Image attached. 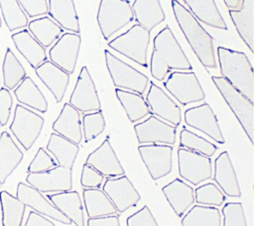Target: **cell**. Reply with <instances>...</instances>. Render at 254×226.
<instances>
[{
  "mask_svg": "<svg viewBox=\"0 0 254 226\" xmlns=\"http://www.w3.org/2000/svg\"><path fill=\"white\" fill-rule=\"evenodd\" d=\"M150 61L151 75L163 81L170 70H191L192 66L169 26L164 27L154 38Z\"/></svg>",
  "mask_w": 254,
  "mask_h": 226,
  "instance_id": "1",
  "label": "cell"
},
{
  "mask_svg": "<svg viewBox=\"0 0 254 226\" xmlns=\"http://www.w3.org/2000/svg\"><path fill=\"white\" fill-rule=\"evenodd\" d=\"M172 8L181 30L201 64L207 68H217L212 37L178 0H172Z\"/></svg>",
  "mask_w": 254,
  "mask_h": 226,
  "instance_id": "2",
  "label": "cell"
},
{
  "mask_svg": "<svg viewBox=\"0 0 254 226\" xmlns=\"http://www.w3.org/2000/svg\"><path fill=\"white\" fill-rule=\"evenodd\" d=\"M217 57L222 77L250 101H254V70L243 52L217 47Z\"/></svg>",
  "mask_w": 254,
  "mask_h": 226,
  "instance_id": "3",
  "label": "cell"
},
{
  "mask_svg": "<svg viewBox=\"0 0 254 226\" xmlns=\"http://www.w3.org/2000/svg\"><path fill=\"white\" fill-rule=\"evenodd\" d=\"M211 79L227 105L240 123L251 144L254 143V104L234 88L222 76L212 75Z\"/></svg>",
  "mask_w": 254,
  "mask_h": 226,
  "instance_id": "4",
  "label": "cell"
},
{
  "mask_svg": "<svg viewBox=\"0 0 254 226\" xmlns=\"http://www.w3.org/2000/svg\"><path fill=\"white\" fill-rule=\"evenodd\" d=\"M150 37L151 34L148 30L135 24L125 33L109 41L108 47L141 66L147 67Z\"/></svg>",
  "mask_w": 254,
  "mask_h": 226,
  "instance_id": "5",
  "label": "cell"
},
{
  "mask_svg": "<svg viewBox=\"0 0 254 226\" xmlns=\"http://www.w3.org/2000/svg\"><path fill=\"white\" fill-rule=\"evenodd\" d=\"M134 19L129 0H100L97 23L104 40L126 27Z\"/></svg>",
  "mask_w": 254,
  "mask_h": 226,
  "instance_id": "6",
  "label": "cell"
},
{
  "mask_svg": "<svg viewBox=\"0 0 254 226\" xmlns=\"http://www.w3.org/2000/svg\"><path fill=\"white\" fill-rule=\"evenodd\" d=\"M104 56L106 67L116 88L136 92L141 95L146 91L150 82L147 75L118 58L107 50H104Z\"/></svg>",
  "mask_w": 254,
  "mask_h": 226,
  "instance_id": "7",
  "label": "cell"
},
{
  "mask_svg": "<svg viewBox=\"0 0 254 226\" xmlns=\"http://www.w3.org/2000/svg\"><path fill=\"white\" fill-rule=\"evenodd\" d=\"M164 86L184 106L205 99L204 91L193 71L176 70L169 75Z\"/></svg>",
  "mask_w": 254,
  "mask_h": 226,
  "instance_id": "8",
  "label": "cell"
},
{
  "mask_svg": "<svg viewBox=\"0 0 254 226\" xmlns=\"http://www.w3.org/2000/svg\"><path fill=\"white\" fill-rule=\"evenodd\" d=\"M45 120L41 115L18 104L15 107L14 118L9 128L21 146L28 151L39 138Z\"/></svg>",
  "mask_w": 254,
  "mask_h": 226,
  "instance_id": "9",
  "label": "cell"
},
{
  "mask_svg": "<svg viewBox=\"0 0 254 226\" xmlns=\"http://www.w3.org/2000/svg\"><path fill=\"white\" fill-rule=\"evenodd\" d=\"M178 168L180 176L192 185L212 177L211 159L182 147L178 149Z\"/></svg>",
  "mask_w": 254,
  "mask_h": 226,
  "instance_id": "10",
  "label": "cell"
},
{
  "mask_svg": "<svg viewBox=\"0 0 254 226\" xmlns=\"http://www.w3.org/2000/svg\"><path fill=\"white\" fill-rule=\"evenodd\" d=\"M138 152L153 180H158L173 169V147L164 144L139 145Z\"/></svg>",
  "mask_w": 254,
  "mask_h": 226,
  "instance_id": "11",
  "label": "cell"
},
{
  "mask_svg": "<svg viewBox=\"0 0 254 226\" xmlns=\"http://www.w3.org/2000/svg\"><path fill=\"white\" fill-rule=\"evenodd\" d=\"M134 131L140 145L164 144L173 146L176 143L177 127L152 114L145 121L135 124Z\"/></svg>",
  "mask_w": 254,
  "mask_h": 226,
  "instance_id": "12",
  "label": "cell"
},
{
  "mask_svg": "<svg viewBox=\"0 0 254 226\" xmlns=\"http://www.w3.org/2000/svg\"><path fill=\"white\" fill-rule=\"evenodd\" d=\"M81 37L75 33H63L49 51L50 60L68 74L73 73L78 58Z\"/></svg>",
  "mask_w": 254,
  "mask_h": 226,
  "instance_id": "13",
  "label": "cell"
},
{
  "mask_svg": "<svg viewBox=\"0 0 254 226\" xmlns=\"http://www.w3.org/2000/svg\"><path fill=\"white\" fill-rule=\"evenodd\" d=\"M26 181L42 193L71 190L72 169L57 166L44 172H29Z\"/></svg>",
  "mask_w": 254,
  "mask_h": 226,
  "instance_id": "14",
  "label": "cell"
},
{
  "mask_svg": "<svg viewBox=\"0 0 254 226\" xmlns=\"http://www.w3.org/2000/svg\"><path fill=\"white\" fill-rule=\"evenodd\" d=\"M102 190L111 200L117 212L123 213L129 208L135 207L141 196L127 175L107 177Z\"/></svg>",
  "mask_w": 254,
  "mask_h": 226,
  "instance_id": "15",
  "label": "cell"
},
{
  "mask_svg": "<svg viewBox=\"0 0 254 226\" xmlns=\"http://www.w3.org/2000/svg\"><path fill=\"white\" fill-rule=\"evenodd\" d=\"M68 103L84 114L101 110L95 84L86 66H82L80 69Z\"/></svg>",
  "mask_w": 254,
  "mask_h": 226,
  "instance_id": "16",
  "label": "cell"
},
{
  "mask_svg": "<svg viewBox=\"0 0 254 226\" xmlns=\"http://www.w3.org/2000/svg\"><path fill=\"white\" fill-rule=\"evenodd\" d=\"M184 119L188 126L202 132L214 142L220 145L225 143L216 115L208 103L204 102L198 106L187 109Z\"/></svg>",
  "mask_w": 254,
  "mask_h": 226,
  "instance_id": "17",
  "label": "cell"
},
{
  "mask_svg": "<svg viewBox=\"0 0 254 226\" xmlns=\"http://www.w3.org/2000/svg\"><path fill=\"white\" fill-rule=\"evenodd\" d=\"M150 87L146 96V102L151 112L163 121L178 127L182 122L180 106L157 84L149 82Z\"/></svg>",
  "mask_w": 254,
  "mask_h": 226,
  "instance_id": "18",
  "label": "cell"
},
{
  "mask_svg": "<svg viewBox=\"0 0 254 226\" xmlns=\"http://www.w3.org/2000/svg\"><path fill=\"white\" fill-rule=\"evenodd\" d=\"M16 197L26 206L31 207L34 211L44 216L52 218L64 225H70L72 223L50 200H48L42 192L30 184L19 182L17 185Z\"/></svg>",
  "mask_w": 254,
  "mask_h": 226,
  "instance_id": "19",
  "label": "cell"
},
{
  "mask_svg": "<svg viewBox=\"0 0 254 226\" xmlns=\"http://www.w3.org/2000/svg\"><path fill=\"white\" fill-rule=\"evenodd\" d=\"M85 164L92 167L104 177H116L125 174V170L117 158L108 137L97 149L88 155Z\"/></svg>",
  "mask_w": 254,
  "mask_h": 226,
  "instance_id": "20",
  "label": "cell"
},
{
  "mask_svg": "<svg viewBox=\"0 0 254 226\" xmlns=\"http://www.w3.org/2000/svg\"><path fill=\"white\" fill-rule=\"evenodd\" d=\"M213 179L224 195L229 197H241L238 178L227 151H223L214 161Z\"/></svg>",
  "mask_w": 254,
  "mask_h": 226,
  "instance_id": "21",
  "label": "cell"
},
{
  "mask_svg": "<svg viewBox=\"0 0 254 226\" xmlns=\"http://www.w3.org/2000/svg\"><path fill=\"white\" fill-rule=\"evenodd\" d=\"M35 72L52 92L56 102H62L69 83L70 74L48 59L36 67Z\"/></svg>",
  "mask_w": 254,
  "mask_h": 226,
  "instance_id": "22",
  "label": "cell"
},
{
  "mask_svg": "<svg viewBox=\"0 0 254 226\" xmlns=\"http://www.w3.org/2000/svg\"><path fill=\"white\" fill-rule=\"evenodd\" d=\"M162 191L177 216L183 217L194 202L192 186L181 178H175L162 187Z\"/></svg>",
  "mask_w": 254,
  "mask_h": 226,
  "instance_id": "23",
  "label": "cell"
},
{
  "mask_svg": "<svg viewBox=\"0 0 254 226\" xmlns=\"http://www.w3.org/2000/svg\"><path fill=\"white\" fill-rule=\"evenodd\" d=\"M53 130L60 136L79 145L82 140V129L79 111L69 103H64L59 117L53 123Z\"/></svg>",
  "mask_w": 254,
  "mask_h": 226,
  "instance_id": "24",
  "label": "cell"
},
{
  "mask_svg": "<svg viewBox=\"0 0 254 226\" xmlns=\"http://www.w3.org/2000/svg\"><path fill=\"white\" fill-rule=\"evenodd\" d=\"M47 198L75 226H84L83 206L77 191L67 190L47 194Z\"/></svg>",
  "mask_w": 254,
  "mask_h": 226,
  "instance_id": "25",
  "label": "cell"
},
{
  "mask_svg": "<svg viewBox=\"0 0 254 226\" xmlns=\"http://www.w3.org/2000/svg\"><path fill=\"white\" fill-rule=\"evenodd\" d=\"M230 18L240 38L254 53V0H242L239 10H229Z\"/></svg>",
  "mask_w": 254,
  "mask_h": 226,
  "instance_id": "26",
  "label": "cell"
},
{
  "mask_svg": "<svg viewBox=\"0 0 254 226\" xmlns=\"http://www.w3.org/2000/svg\"><path fill=\"white\" fill-rule=\"evenodd\" d=\"M18 52L35 69L47 60L46 49L31 35L28 30H22L11 36Z\"/></svg>",
  "mask_w": 254,
  "mask_h": 226,
  "instance_id": "27",
  "label": "cell"
},
{
  "mask_svg": "<svg viewBox=\"0 0 254 226\" xmlns=\"http://www.w3.org/2000/svg\"><path fill=\"white\" fill-rule=\"evenodd\" d=\"M51 18L63 29L70 33L79 34L80 26L73 0H49Z\"/></svg>",
  "mask_w": 254,
  "mask_h": 226,
  "instance_id": "28",
  "label": "cell"
},
{
  "mask_svg": "<svg viewBox=\"0 0 254 226\" xmlns=\"http://www.w3.org/2000/svg\"><path fill=\"white\" fill-rule=\"evenodd\" d=\"M23 152L6 131L0 135V184H3L7 177L15 170L22 162Z\"/></svg>",
  "mask_w": 254,
  "mask_h": 226,
  "instance_id": "29",
  "label": "cell"
},
{
  "mask_svg": "<svg viewBox=\"0 0 254 226\" xmlns=\"http://www.w3.org/2000/svg\"><path fill=\"white\" fill-rule=\"evenodd\" d=\"M131 7L137 24L149 32L165 21L160 0H135Z\"/></svg>",
  "mask_w": 254,
  "mask_h": 226,
  "instance_id": "30",
  "label": "cell"
},
{
  "mask_svg": "<svg viewBox=\"0 0 254 226\" xmlns=\"http://www.w3.org/2000/svg\"><path fill=\"white\" fill-rule=\"evenodd\" d=\"M189 7L190 12L198 22L204 23L211 28L227 30V25L220 14L214 0H183Z\"/></svg>",
  "mask_w": 254,
  "mask_h": 226,
  "instance_id": "31",
  "label": "cell"
},
{
  "mask_svg": "<svg viewBox=\"0 0 254 226\" xmlns=\"http://www.w3.org/2000/svg\"><path fill=\"white\" fill-rule=\"evenodd\" d=\"M47 150L56 158L58 166L72 169L79 146L54 132L50 136Z\"/></svg>",
  "mask_w": 254,
  "mask_h": 226,
  "instance_id": "32",
  "label": "cell"
},
{
  "mask_svg": "<svg viewBox=\"0 0 254 226\" xmlns=\"http://www.w3.org/2000/svg\"><path fill=\"white\" fill-rule=\"evenodd\" d=\"M82 198L88 218L118 213L111 200L100 188H83Z\"/></svg>",
  "mask_w": 254,
  "mask_h": 226,
  "instance_id": "33",
  "label": "cell"
},
{
  "mask_svg": "<svg viewBox=\"0 0 254 226\" xmlns=\"http://www.w3.org/2000/svg\"><path fill=\"white\" fill-rule=\"evenodd\" d=\"M14 94L19 103L35 109L41 113L48 110V101L38 85L30 76H26L14 89Z\"/></svg>",
  "mask_w": 254,
  "mask_h": 226,
  "instance_id": "34",
  "label": "cell"
},
{
  "mask_svg": "<svg viewBox=\"0 0 254 226\" xmlns=\"http://www.w3.org/2000/svg\"><path fill=\"white\" fill-rule=\"evenodd\" d=\"M115 93L130 122L136 123L152 114L143 95L120 88H116Z\"/></svg>",
  "mask_w": 254,
  "mask_h": 226,
  "instance_id": "35",
  "label": "cell"
},
{
  "mask_svg": "<svg viewBox=\"0 0 254 226\" xmlns=\"http://www.w3.org/2000/svg\"><path fill=\"white\" fill-rule=\"evenodd\" d=\"M31 35L46 49L51 47L63 34L64 30L50 17L34 19L28 23Z\"/></svg>",
  "mask_w": 254,
  "mask_h": 226,
  "instance_id": "36",
  "label": "cell"
},
{
  "mask_svg": "<svg viewBox=\"0 0 254 226\" xmlns=\"http://www.w3.org/2000/svg\"><path fill=\"white\" fill-rule=\"evenodd\" d=\"M182 226H221V212L215 206L196 204L183 216Z\"/></svg>",
  "mask_w": 254,
  "mask_h": 226,
  "instance_id": "37",
  "label": "cell"
},
{
  "mask_svg": "<svg viewBox=\"0 0 254 226\" xmlns=\"http://www.w3.org/2000/svg\"><path fill=\"white\" fill-rule=\"evenodd\" d=\"M3 226H21L26 205L6 190L0 191Z\"/></svg>",
  "mask_w": 254,
  "mask_h": 226,
  "instance_id": "38",
  "label": "cell"
},
{
  "mask_svg": "<svg viewBox=\"0 0 254 226\" xmlns=\"http://www.w3.org/2000/svg\"><path fill=\"white\" fill-rule=\"evenodd\" d=\"M3 82L7 89H15L27 76L26 70L14 53L8 48L2 64Z\"/></svg>",
  "mask_w": 254,
  "mask_h": 226,
  "instance_id": "39",
  "label": "cell"
},
{
  "mask_svg": "<svg viewBox=\"0 0 254 226\" xmlns=\"http://www.w3.org/2000/svg\"><path fill=\"white\" fill-rule=\"evenodd\" d=\"M0 8L9 31L12 32L28 26V16L17 0H0Z\"/></svg>",
  "mask_w": 254,
  "mask_h": 226,
  "instance_id": "40",
  "label": "cell"
},
{
  "mask_svg": "<svg viewBox=\"0 0 254 226\" xmlns=\"http://www.w3.org/2000/svg\"><path fill=\"white\" fill-rule=\"evenodd\" d=\"M180 146L209 158L212 157L218 149L213 143L186 128L180 133Z\"/></svg>",
  "mask_w": 254,
  "mask_h": 226,
  "instance_id": "41",
  "label": "cell"
},
{
  "mask_svg": "<svg viewBox=\"0 0 254 226\" xmlns=\"http://www.w3.org/2000/svg\"><path fill=\"white\" fill-rule=\"evenodd\" d=\"M225 195L222 190L212 182H207L194 189V201L200 205L222 206Z\"/></svg>",
  "mask_w": 254,
  "mask_h": 226,
  "instance_id": "42",
  "label": "cell"
},
{
  "mask_svg": "<svg viewBox=\"0 0 254 226\" xmlns=\"http://www.w3.org/2000/svg\"><path fill=\"white\" fill-rule=\"evenodd\" d=\"M82 136L85 143L95 139L105 129V119L101 110L85 113L82 117Z\"/></svg>",
  "mask_w": 254,
  "mask_h": 226,
  "instance_id": "43",
  "label": "cell"
},
{
  "mask_svg": "<svg viewBox=\"0 0 254 226\" xmlns=\"http://www.w3.org/2000/svg\"><path fill=\"white\" fill-rule=\"evenodd\" d=\"M221 211L223 216L221 226H248L241 202H227Z\"/></svg>",
  "mask_w": 254,
  "mask_h": 226,
  "instance_id": "44",
  "label": "cell"
},
{
  "mask_svg": "<svg viewBox=\"0 0 254 226\" xmlns=\"http://www.w3.org/2000/svg\"><path fill=\"white\" fill-rule=\"evenodd\" d=\"M57 162L46 152L44 148H40L34 157L33 161L28 167L29 172H44L55 167H57Z\"/></svg>",
  "mask_w": 254,
  "mask_h": 226,
  "instance_id": "45",
  "label": "cell"
},
{
  "mask_svg": "<svg viewBox=\"0 0 254 226\" xmlns=\"http://www.w3.org/2000/svg\"><path fill=\"white\" fill-rule=\"evenodd\" d=\"M127 226H159L153 213L147 205L130 215L126 220Z\"/></svg>",
  "mask_w": 254,
  "mask_h": 226,
  "instance_id": "46",
  "label": "cell"
},
{
  "mask_svg": "<svg viewBox=\"0 0 254 226\" xmlns=\"http://www.w3.org/2000/svg\"><path fill=\"white\" fill-rule=\"evenodd\" d=\"M104 176L87 164L82 167L80 184L83 188H100Z\"/></svg>",
  "mask_w": 254,
  "mask_h": 226,
  "instance_id": "47",
  "label": "cell"
},
{
  "mask_svg": "<svg viewBox=\"0 0 254 226\" xmlns=\"http://www.w3.org/2000/svg\"><path fill=\"white\" fill-rule=\"evenodd\" d=\"M30 18L47 15L49 12L48 0H17Z\"/></svg>",
  "mask_w": 254,
  "mask_h": 226,
  "instance_id": "48",
  "label": "cell"
},
{
  "mask_svg": "<svg viewBox=\"0 0 254 226\" xmlns=\"http://www.w3.org/2000/svg\"><path fill=\"white\" fill-rule=\"evenodd\" d=\"M13 105L12 95L6 87L0 88V125L5 126L11 115V108Z\"/></svg>",
  "mask_w": 254,
  "mask_h": 226,
  "instance_id": "49",
  "label": "cell"
},
{
  "mask_svg": "<svg viewBox=\"0 0 254 226\" xmlns=\"http://www.w3.org/2000/svg\"><path fill=\"white\" fill-rule=\"evenodd\" d=\"M87 226H121L117 214L87 219Z\"/></svg>",
  "mask_w": 254,
  "mask_h": 226,
  "instance_id": "50",
  "label": "cell"
},
{
  "mask_svg": "<svg viewBox=\"0 0 254 226\" xmlns=\"http://www.w3.org/2000/svg\"><path fill=\"white\" fill-rule=\"evenodd\" d=\"M25 226H56L54 222L46 218L44 215L31 210L25 223Z\"/></svg>",
  "mask_w": 254,
  "mask_h": 226,
  "instance_id": "51",
  "label": "cell"
},
{
  "mask_svg": "<svg viewBox=\"0 0 254 226\" xmlns=\"http://www.w3.org/2000/svg\"><path fill=\"white\" fill-rule=\"evenodd\" d=\"M228 10H239L241 8L242 0H223Z\"/></svg>",
  "mask_w": 254,
  "mask_h": 226,
  "instance_id": "52",
  "label": "cell"
},
{
  "mask_svg": "<svg viewBox=\"0 0 254 226\" xmlns=\"http://www.w3.org/2000/svg\"><path fill=\"white\" fill-rule=\"evenodd\" d=\"M1 25H2V23H1V17H0V29H1Z\"/></svg>",
  "mask_w": 254,
  "mask_h": 226,
  "instance_id": "53",
  "label": "cell"
}]
</instances>
